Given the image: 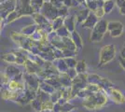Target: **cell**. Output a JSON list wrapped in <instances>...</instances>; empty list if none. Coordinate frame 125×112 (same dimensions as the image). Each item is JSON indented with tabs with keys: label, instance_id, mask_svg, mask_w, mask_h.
Segmentation results:
<instances>
[{
	"label": "cell",
	"instance_id": "6da1fadb",
	"mask_svg": "<svg viewBox=\"0 0 125 112\" xmlns=\"http://www.w3.org/2000/svg\"><path fill=\"white\" fill-rule=\"evenodd\" d=\"M115 51H116V47L114 45H108L103 48L101 51V57H100V64L99 65L105 64L109 62L110 60L114 58Z\"/></svg>",
	"mask_w": 125,
	"mask_h": 112
},
{
	"label": "cell",
	"instance_id": "7a4b0ae2",
	"mask_svg": "<svg viewBox=\"0 0 125 112\" xmlns=\"http://www.w3.org/2000/svg\"><path fill=\"white\" fill-rule=\"evenodd\" d=\"M120 28H122V24L119 21H111L107 24V29L109 31H113V30L120 29Z\"/></svg>",
	"mask_w": 125,
	"mask_h": 112
},
{
	"label": "cell",
	"instance_id": "3957f363",
	"mask_svg": "<svg viewBox=\"0 0 125 112\" xmlns=\"http://www.w3.org/2000/svg\"><path fill=\"white\" fill-rule=\"evenodd\" d=\"M76 69L78 72L79 73H82V72H85V69H86V64H85V61L82 60L80 62H78L77 65H76Z\"/></svg>",
	"mask_w": 125,
	"mask_h": 112
},
{
	"label": "cell",
	"instance_id": "277c9868",
	"mask_svg": "<svg viewBox=\"0 0 125 112\" xmlns=\"http://www.w3.org/2000/svg\"><path fill=\"white\" fill-rule=\"evenodd\" d=\"M113 6H114V4L112 3V2H107V3H105L104 4V12H106V13H109L110 10H112V8H113Z\"/></svg>",
	"mask_w": 125,
	"mask_h": 112
},
{
	"label": "cell",
	"instance_id": "5b68a950",
	"mask_svg": "<svg viewBox=\"0 0 125 112\" xmlns=\"http://www.w3.org/2000/svg\"><path fill=\"white\" fill-rule=\"evenodd\" d=\"M110 35H111V37H119L120 36V34L122 33V28H120V29H116V30H113V31H110Z\"/></svg>",
	"mask_w": 125,
	"mask_h": 112
},
{
	"label": "cell",
	"instance_id": "8992f818",
	"mask_svg": "<svg viewBox=\"0 0 125 112\" xmlns=\"http://www.w3.org/2000/svg\"><path fill=\"white\" fill-rule=\"evenodd\" d=\"M120 63H121V64H122V66L125 68V59L120 58Z\"/></svg>",
	"mask_w": 125,
	"mask_h": 112
}]
</instances>
